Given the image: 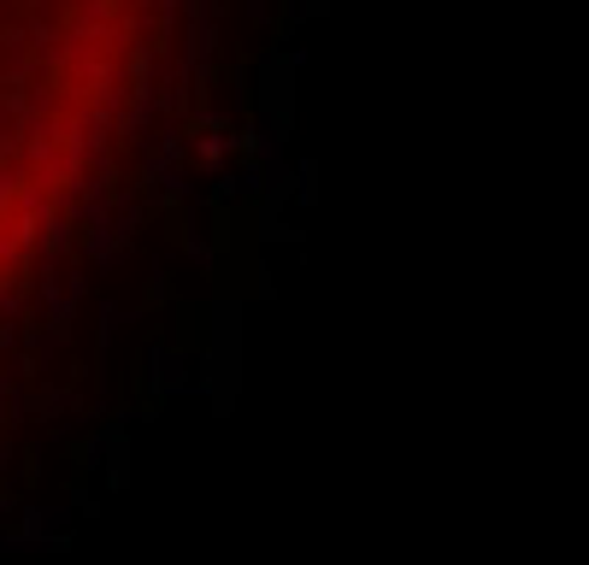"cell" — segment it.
<instances>
[{"mask_svg":"<svg viewBox=\"0 0 589 565\" xmlns=\"http://www.w3.org/2000/svg\"><path fill=\"white\" fill-rule=\"evenodd\" d=\"M131 0H0V300L83 200L124 107Z\"/></svg>","mask_w":589,"mask_h":565,"instance_id":"6da1fadb","label":"cell"}]
</instances>
